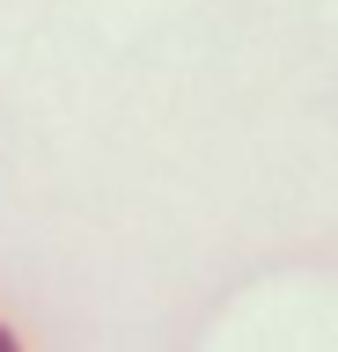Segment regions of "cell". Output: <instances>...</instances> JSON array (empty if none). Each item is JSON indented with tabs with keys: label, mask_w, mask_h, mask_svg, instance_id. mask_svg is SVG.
I'll list each match as a JSON object with an SVG mask.
<instances>
[{
	"label": "cell",
	"mask_w": 338,
	"mask_h": 352,
	"mask_svg": "<svg viewBox=\"0 0 338 352\" xmlns=\"http://www.w3.org/2000/svg\"><path fill=\"white\" fill-rule=\"evenodd\" d=\"M0 352H15V338H8V330H0Z\"/></svg>",
	"instance_id": "cell-1"
}]
</instances>
